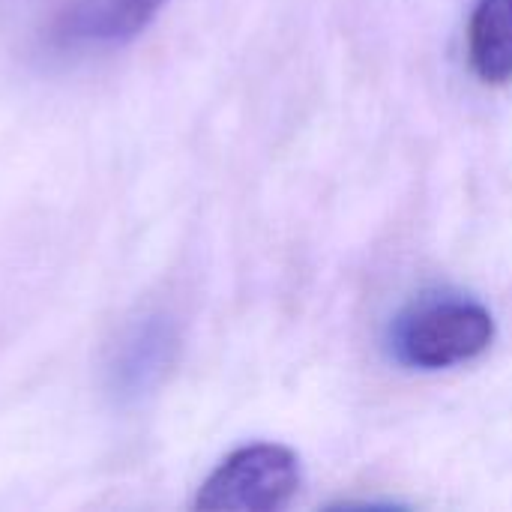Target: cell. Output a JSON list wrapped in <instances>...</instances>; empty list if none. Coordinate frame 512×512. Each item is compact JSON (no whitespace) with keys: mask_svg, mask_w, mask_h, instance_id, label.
I'll use <instances>...</instances> for the list:
<instances>
[{"mask_svg":"<svg viewBox=\"0 0 512 512\" xmlns=\"http://www.w3.org/2000/svg\"><path fill=\"white\" fill-rule=\"evenodd\" d=\"M177 327L165 315L132 321L108 357V390L117 402H138L153 393L177 357Z\"/></svg>","mask_w":512,"mask_h":512,"instance_id":"3","label":"cell"},{"mask_svg":"<svg viewBox=\"0 0 512 512\" xmlns=\"http://www.w3.org/2000/svg\"><path fill=\"white\" fill-rule=\"evenodd\" d=\"M495 342L492 312L465 294H423L387 330L390 357L405 369H453L483 357Z\"/></svg>","mask_w":512,"mask_h":512,"instance_id":"1","label":"cell"},{"mask_svg":"<svg viewBox=\"0 0 512 512\" xmlns=\"http://www.w3.org/2000/svg\"><path fill=\"white\" fill-rule=\"evenodd\" d=\"M303 483L300 459L282 444H249L234 450L204 480L195 510L204 512H279Z\"/></svg>","mask_w":512,"mask_h":512,"instance_id":"2","label":"cell"},{"mask_svg":"<svg viewBox=\"0 0 512 512\" xmlns=\"http://www.w3.org/2000/svg\"><path fill=\"white\" fill-rule=\"evenodd\" d=\"M468 60L483 84L512 81V0H477L468 24Z\"/></svg>","mask_w":512,"mask_h":512,"instance_id":"5","label":"cell"},{"mask_svg":"<svg viewBox=\"0 0 512 512\" xmlns=\"http://www.w3.org/2000/svg\"><path fill=\"white\" fill-rule=\"evenodd\" d=\"M168 0H75L57 21L60 42H126L138 36Z\"/></svg>","mask_w":512,"mask_h":512,"instance_id":"4","label":"cell"}]
</instances>
